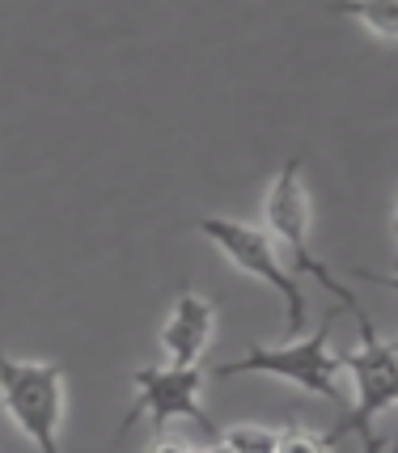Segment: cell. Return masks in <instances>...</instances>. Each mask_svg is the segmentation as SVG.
I'll return each mask as SVG.
<instances>
[{
    "label": "cell",
    "mask_w": 398,
    "mask_h": 453,
    "mask_svg": "<svg viewBox=\"0 0 398 453\" xmlns=\"http://www.w3.org/2000/svg\"><path fill=\"white\" fill-rule=\"evenodd\" d=\"M220 441L233 453H276L279 428H263V424H233L229 433H220Z\"/></svg>",
    "instance_id": "cell-9"
},
{
    "label": "cell",
    "mask_w": 398,
    "mask_h": 453,
    "mask_svg": "<svg viewBox=\"0 0 398 453\" xmlns=\"http://www.w3.org/2000/svg\"><path fill=\"white\" fill-rule=\"evenodd\" d=\"M390 234H394V246H398V212H394V220H390Z\"/></svg>",
    "instance_id": "cell-15"
},
{
    "label": "cell",
    "mask_w": 398,
    "mask_h": 453,
    "mask_svg": "<svg viewBox=\"0 0 398 453\" xmlns=\"http://www.w3.org/2000/svg\"><path fill=\"white\" fill-rule=\"evenodd\" d=\"M203 453H233V449H229V445H225V441H220V436H217V441H212V445H208V449H203Z\"/></svg>",
    "instance_id": "cell-14"
},
{
    "label": "cell",
    "mask_w": 398,
    "mask_h": 453,
    "mask_svg": "<svg viewBox=\"0 0 398 453\" xmlns=\"http://www.w3.org/2000/svg\"><path fill=\"white\" fill-rule=\"evenodd\" d=\"M352 276H360V280H369V284H381V288L398 293V272H394V276H378V272H369V267H356Z\"/></svg>",
    "instance_id": "cell-12"
},
{
    "label": "cell",
    "mask_w": 398,
    "mask_h": 453,
    "mask_svg": "<svg viewBox=\"0 0 398 453\" xmlns=\"http://www.w3.org/2000/svg\"><path fill=\"white\" fill-rule=\"evenodd\" d=\"M199 234L208 237L220 255L238 267L241 276L267 284V288L284 301V310H288V335L297 339L301 331H305V318H310V310H305V293H301L297 276L279 263L276 242L267 237L263 225L233 220V217H203L199 220Z\"/></svg>",
    "instance_id": "cell-4"
},
{
    "label": "cell",
    "mask_w": 398,
    "mask_h": 453,
    "mask_svg": "<svg viewBox=\"0 0 398 453\" xmlns=\"http://www.w3.org/2000/svg\"><path fill=\"white\" fill-rule=\"evenodd\" d=\"M331 13L364 26L373 39L398 42V0H378V4H331Z\"/></svg>",
    "instance_id": "cell-8"
},
{
    "label": "cell",
    "mask_w": 398,
    "mask_h": 453,
    "mask_svg": "<svg viewBox=\"0 0 398 453\" xmlns=\"http://www.w3.org/2000/svg\"><path fill=\"white\" fill-rule=\"evenodd\" d=\"M212 373L217 377H238V373L279 377V381L297 386L305 395H318L326 403H335V407L348 403L343 390H339V356L331 352V314L322 318V326L314 335H297L293 343H255L238 360L217 365Z\"/></svg>",
    "instance_id": "cell-2"
},
{
    "label": "cell",
    "mask_w": 398,
    "mask_h": 453,
    "mask_svg": "<svg viewBox=\"0 0 398 453\" xmlns=\"http://www.w3.org/2000/svg\"><path fill=\"white\" fill-rule=\"evenodd\" d=\"M212 335H217V310L212 301H203L199 293L182 288L170 305V314L161 322V352L174 369H199L203 352L212 348Z\"/></svg>",
    "instance_id": "cell-7"
},
{
    "label": "cell",
    "mask_w": 398,
    "mask_h": 453,
    "mask_svg": "<svg viewBox=\"0 0 398 453\" xmlns=\"http://www.w3.org/2000/svg\"><path fill=\"white\" fill-rule=\"evenodd\" d=\"M136 381V398H132V407L123 415L119 433H127L136 419H149V428L157 436H165V424H174V419H191L199 424L203 433L217 441V428H212V419L208 411L199 407V395H203V373L199 369H174V365H144L132 373Z\"/></svg>",
    "instance_id": "cell-6"
},
{
    "label": "cell",
    "mask_w": 398,
    "mask_h": 453,
    "mask_svg": "<svg viewBox=\"0 0 398 453\" xmlns=\"http://www.w3.org/2000/svg\"><path fill=\"white\" fill-rule=\"evenodd\" d=\"M360 453H386V441H381L373 428H364V433H360Z\"/></svg>",
    "instance_id": "cell-13"
},
{
    "label": "cell",
    "mask_w": 398,
    "mask_h": 453,
    "mask_svg": "<svg viewBox=\"0 0 398 453\" xmlns=\"http://www.w3.org/2000/svg\"><path fill=\"white\" fill-rule=\"evenodd\" d=\"M149 453H195V449H191L182 436H157V445H153Z\"/></svg>",
    "instance_id": "cell-11"
},
{
    "label": "cell",
    "mask_w": 398,
    "mask_h": 453,
    "mask_svg": "<svg viewBox=\"0 0 398 453\" xmlns=\"http://www.w3.org/2000/svg\"><path fill=\"white\" fill-rule=\"evenodd\" d=\"M386 453H398V436H394V441H390V445H386Z\"/></svg>",
    "instance_id": "cell-16"
},
{
    "label": "cell",
    "mask_w": 398,
    "mask_h": 453,
    "mask_svg": "<svg viewBox=\"0 0 398 453\" xmlns=\"http://www.w3.org/2000/svg\"><path fill=\"white\" fill-rule=\"evenodd\" d=\"M310 220H314V208H310V191H305V178H301V157H288L284 170L272 178L267 196H263V229H267V237L276 242V250L279 246L293 250L301 272H310L343 310H352V305H356L352 288L339 284L335 272L310 250Z\"/></svg>",
    "instance_id": "cell-5"
},
{
    "label": "cell",
    "mask_w": 398,
    "mask_h": 453,
    "mask_svg": "<svg viewBox=\"0 0 398 453\" xmlns=\"http://www.w3.org/2000/svg\"><path fill=\"white\" fill-rule=\"evenodd\" d=\"M0 407L39 453H64L60 428L68 411V390L60 365L0 352Z\"/></svg>",
    "instance_id": "cell-1"
},
{
    "label": "cell",
    "mask_w": 398,
    "mask_h": 453,
    "mask_svg": "<svg viewBox=\"0 0 398 453\" xmlns=\"http://www.w3.org/2000/svg\"><path fill=\"white\" fill-rule=\"evenodd\" d=\"M276 453H331V445H326V436L310 433L301 424H288V428H279Z\"/></svg>",
    "instance_id": "cell-10"
},
{
    "label": "cell",
    "mask_w": 398,
    "mask_h": 453,
    "mask_svg": "<svg viewBox=\"0 0 398 453\" xmlns=\"http://www.w3.org/2000/svg\"><path fill=\"white\" fill-rule=\"evenodd\" d=\"M348 314L356 318V326H360V348L356 352H348V356H339V369H348L356 398H352L348 415L339 419L335 428L322 433L331 449H335L348 433L373 428V419H378L381 411L398 407V343L381 339V331L373 326V318L360 310V301L348 310Z\"/></svg>",
    "instance_id": "cell-3"
}]
</instances>
